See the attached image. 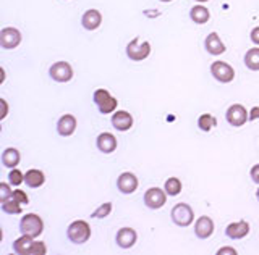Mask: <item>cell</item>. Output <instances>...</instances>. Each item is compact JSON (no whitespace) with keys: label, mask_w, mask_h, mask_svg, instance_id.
Returning a JSON list of instances; mask_svg holds the SVG:
<instances>
[{"label":"cell","mask_w":259,"mask_h":255,"mask_svg":"<svg viewBox=\"0 0 259 255\" xmlns=\"http://www.w3.org/2000/svg\"><path fill=\"white\" fill-rule=\"evenodd\" d=\"M36 237L31 236H21L13 242V250L18 255H46L47 249L46 244L40 241H34Z\"/></svg>","instance_id":"cell-1"},{"label":"cell","mask_w":259,"mask_h":255,"mask_svg":"<svg viewBox=\"0 0 259 255\" xmlns=\"http://www.w3.org/2000/svg\"><path fill=\"white\" fill-rule=\"evenodd\" d=\"M67 236L73 244H84L91 237V226L84 220H75L73 223H70Z\"/></svg>","instance_id":"cell-2"},{"label":"cell","mask_w":259,"mask_h":255,"mask_svg":"<svg viewBox=\"0 0 259 255\" xmlns=\"http://www.w3.org/2000/svg\"><path fill=\"white\" fill-rule=\"evenodd\" d=\"M20 231L24 236L37 237L42 234V231H44V221L39 215L28 213V215H24L20 221Z\"/></svg>","instance_id":"cell-3"},{"label":"cell","mask_w":259,"mask_h":255,"mask_svg":"<svg viewBox=\"0 0 259 255\" xmlns=\"http://www.w3.org/2000/svg\"><path fill=\"white\" fill-rule=\"evenodd\" d=\"M93 100H94L96 105L99 107L101 113H104V115L113 113V111L117 110V105H118L117 99L113 97V95L109 91H105V89H97V91H94Z\"/></svg>","instance_id":"cell-4"},{"label":"cell","mask_w":259,"mask_h":255,"mask_svg":"<svg viewBox=\"0 0 259 255\" xmlns=\"http://www.w3.org/2000/svg\"><path fill=\"white\" fill-rule=\"evenodd\" d=\"M151 55V44L148 41H140V39H133L132 42L126 45V57L133 61H143Z\"/></svg>","instance_id":"cell-5"},{"label":"cell","mask_w":259,"mask_h":255,"mask_svg":"<svg viewBox=\"0 0 259 255\" xmlns=\"http://www.w3.org/2000/svg\"><path fill=\"white\" fill-rule=\"evenodd\" d=\"M172 221L177 226L186 228L194 221V212L188 204H177L172 209Z\"/></svg>","instance_id":"cell-6"},{"label":"cell","mask_w":259,"mask_h":255,"mask_svg":"<svg viewBox=\"0 0 259 255\" xmlns=\"http://www.w3.org/2000/svg\"><path fill=\"white\" fill-rule=\"evenodd\" d=\"M210 75H212L219 83H232L235 78V70L227 61L217 60L210 65Z\"/></svg>","instance_id":"cell-7"},{"label":"cell","mask_w":259,"mask_h":255,"mask_svg":"<svg viewBox=\"0 0 259 255\" xmlns=\"http://www.w3.org/2000/svg\"><path fill=\"white\" fill-rule=\"evenodd\" d=\"M225 118H227V121H229V124L233 126V128H240L246 121H249L248 111H246L245 107L241 105V103H233V105L227 110Z\"/></svg>","instance_id":"cell-8"},{"label":"cell","mask_w":259,"mask_h":255,"mask_svg":"<svg viewBox=\"0 0 259 255\" xmlns=\"http://www.w3.org/2000/svg\"><path fill=\"white\" fill-rule=\"evenodd\" d=\"M167 202V193L159 187H151L144 194V205L151 210H159Z\"/></svg>","instance_id":"cell-9"},{"label":"cell","mask_w":259,"mask_h":255,"mask_svg":"<svg viewBox=\"0 0 259 255\" xmlns=\"http://www.w3.org/2000/svg\"><path fill=\"white\" fill-rule=\"evenodd\" d=\"M49 75L57 83H68L73 78V68L67 61H57L49 68Z\"/></svg>","instance_id":"cell-10"},{"label":"cell","mask_w":259,"mask_h":255,"mask_svg":"<svg viewBox=\"0 0 259 255\" xmlns=\"http://www.w3.org/2000/svg\"><path fill=\"white\" fill-rule=\"evenodd\" d=\"M21 44V33L16 28H4L0 31V45L2 49L12 50Z\"/></svg>","instance_id":"cell-11"},{"label":"cell","mask_w":259,"mask_h":255,"mask_svg":"<svg viewBox=\"0 0 259 255\" xmlns=\"http://www.w3.org/2000/svg\"><path fill=\"white\" fill-rule=\"evenodd\" d=\"M138 186H140V182H138V178L135 176L133 173H121L118 179H117V187L121 194H133L135 190L138 189Z\"/></svg>","instance_id":"cell-12"},{"label":"cell","mask_w":259,"mask_h":255,"mask_svg":"<svg viewBox=\"0 0 259 255\" xmlns=\"http://www.w3.org/2000/svg\"><path fill=\"white\" fill-rule=\"evenodd\" d=\"M135 123V119L133 116L128 113V111L125 110H117V111H113V115H112V126L115 128L117 131H128L130 128L133 126Z\"/></svg>","instance_id":"cell-13"},{"label":"cell","mask_w":259,"mask_h":255,"mask_svg":"<svg viewBox=\"0 0 259 255\" xmlns=\"http://www.w3.org/2000/svg\"><path fill=\"white\" fill-rule=\"evenodd\" d=\"M136 239H138V234L133 228H121L117 231V236H115L117 245L121 247V249H130V247H133L136 244Z\"/></svg>","instance_id":"cell-14"},{"label":"cell","mask_w":259,"mask_h":255,"mask_svg":"<svg viewBox=\"0 0 259 255\" xmlns=\"http://www.w3.org/2000/svg\"><path fill=\"white\" fill-rule=\"evenodd\" d=\"M81 25H83L84 29L88 31H96L102 25V15L99 10L91 9V10H86L81 17Z\"/></svg>","instance_id":"cell-15"},{"label":"cell","mask_w":259,"mask_h":255,"mask_svg":"<svg viewBox=\"0 0 259 255\" xmlns=\"http://www.w3.org/2000/svg\"><path fill=\"white\" fill-rule=\"evenodd\" d=\"M214 233V221L209 217H199L194 223V234H196L199 239H207Z\"/></svg>","instance_id":"cell-16"},{"label":"cell","mask_w":259,"mask_h":255,"mask_svg":"<svg viewBox=\"0 0 259 255\" xmlns=\"http://www.w3.org/2000/svg\"><path fill=\"white\" fill-rule=\"evenodd\" d=\"M75 130H76V118L75 116L70 113L60 116L59 123H57V133H59L60 136L68 138L75 133Z\"/></svg>","instance_id":"cell-17"},{"label":"cell","mask_w":259,"mask_h":255,"mask_svg":"<svg viewBox=\"0 0 259 255\" xmlns=\"http://www.w3.org/2000/svg\"><path fill=\"white\" fill-rule=\"evenodd\" d=\"M96 146L102 154H112V152H115V149H117V139L110 133H102L97 136Z\"/></svg>","instance_id":"cell-18"},{"label":"cell","mask_w":259,"mask_h":255,"mask_svg":"<svg viewBox=\"0 0 259 255\" xmlns=\"http://www.w3.org/2000/svg\"><path fill=\"white\" fill-rule=\"evenodd\" d=\"M248 233H249V223L245 220L230 223V225L225 228V234L230 239H243L245 236H248Z\"/></svg>","instance_id":"cell-19"},{"label":"cell","mask_w":259,"mask_h":255,"mask_svg":"<svg viewBox=\"0 0 259 255\" xmlns=\"http://www.w3.org/2000/svg\"><path fill=\"white\" fill-rule=\"evenodd\" d=\"M204 47H206V50L210 53V55H222L225 52V44L222 42V39L221 36H219L217 33H210L207 37H206V41H204Z\"/></svg>","instance_id":"cell-20"},{"label":"cell","mask_w":259,"mask_h":255,"mask_svg":"<svg viewBox=\"0 0 259 255\" xmlns=\"http://www.w3.org/2000/svg\"><path fill=\"white\" fill-rule=\"evenodd\" d=\"M24 182H26V186H29L31 189H37L46 182V176L40 170L32 168L24 173Z\"/></svg>","instance_id":"cell-21"},{"label":"cell","mask_w":259,"mask_h":255,"mask_svg":"<svg viewBox=\"0 0 259 255\" xmlns=\"http://www.w3.org/2000/svg\"><path fill=\"white\" fill-rule=\"evenodd\" d=\"M190 18L196 25H204V23L210 20V13L204 5H194L190 10Z\"/></svg>","instance_id":"cell-22"},{"label":"cell","mask_w":259,"mask_h":255,"mask_svg":"<svg viewBox=\"0 0 259 255\" xmlns=\"http://www.w3.org/2000/svg\"><path fill=\"white\" fill-rule=\"evenodd\" d=\"M20 162H21V155L16 149L10 147V149H5L2 152V163L7 168H16Z\"/></svg>","instance_id":"cell-23"},{"label":"cell","mask_w":259,"mask_h":255,"mask_svg":"<svg viewBox=\"0 0 259 255\" xmlns=\"http://www.w3.org/2000/svg\"><path fill=\"white\" fill-rule=\"evenodd\" d=\"M245 65L251 71H259V47L249 49L245 55Z\"/></svg>","instance_id":"cell-24"},{"label":"cell","mask_w":259,"mask_h":255,"mask_svg":"<svg viewBox=\"0 0 259 255\" xmlns=\"http://www.w3.org/2000/svg\"><path fill=\"white\" fill-rule=\"evenodd\" d=\"M182 187H183V184H182V181L178 178H168L165 181V184H164L167 196H178L182 193Z\"/></svg>","instance_id":"cell-25"},{"label":"cell","mask_w":259,"mask_h":255,"mask_svg":"<svg viewBox=\"0 0 259 255\" xmlns=\"http://www.w3.org/2000/svg\"><path fill=\"white\" fill-rule=\"evenodd\" d=\"M215 124H217V119L212 115H209V113L201 115L199 119H198V128L201 131H204V133H209Z\"/></svg>","instance_id":"cell-26"},{"label":"cell","mask_w":259,"mask_h":255,"mask_svg":"<svg viewBox=\"0 0 259 255\" xmlns=\"http://www.w3.org/2000/svg\"><path fill=\"white\" fill-rule=\"evenodd\" d=\"M21 205L23 204H20L18 201H15L12 197V199H8V201L2 202V210L8 215H18L21 213Z\"/></svg>","instance_id":"cell-27"},{"label":"cell","mask_w":259,"mask_h":255,"mask_svg":"<svg viewBox=\"0 0 259 255\" xmlns=\"http://www.w3.org/2000/svg\"><path fill=\"white\" fill-rule=\"evenodd\" d=\"M112 207H113L112 202H105V204H102L96 212L91 213V217H93V218H105V217H109L110 212H112Z\"/></svg>","instance_id":"cell-28"},{"label":"cell","mask_w":259,"mask_h":255,"mask_svg":"<svg viewBox=\"0 0 259 255\" xmlns=\"http://www.w3.org/2000/svg\"><path fill=\"white\" fill-rule=\"evenodd\" d=\"M23 181H24V174L20 170L12 168V171L8 173V182L13 184V186H20Z\"/></svg>","instance_id":"cell-29"},{"label":"cell","mask_w":259,"mask_h":255,"mask_svg":"<svg viewBox=\"0 0 259 255\" xmlns=\"http://www.w3.org/2000/svg\"><path fill=\"white\" fill-rule=\"evenodd\" d=\"M12 197H13V190L10 189V184H7V182H0V202H5Z\"/></svg>","instance_id":"cell-30"},{"label":"cell","mask_w":259,"mask_h":255,"mask_svg":"<svg viewBox=\"0 0 259 255\" xmlns=\"http://www.w3.org/2000/svg\"><path fill=\"white\" fill-rule=\"evenodd\" d=\"M13 199H15V201H18L20 204H23V205H28L29 204V199H28L26 193H23L21 189H15L13 190Z\"/></svg>","instance_id":"cell-31"},{"label":"cell","mask_w":259,"mask_h":255,"mask_svg":"<svg viewBox=\"0 0 259 255\" xmlns=\"http://www.w3.org/2000/svg\"><path fill=\"white\" fill-rule=\"evenodd\" d=\"M249 174H251V179H253V181L256 182V184H259V163L254 165L253 168H251Z\"/></svg>","instance_id":"cell-32"},{"label":"cell","mask_w":259,"mask_h":255,"mask_svg":"<svg viewBox=\"0 0 259 255\" xmlns=\"http://www.w3.org/2000/svg\"><path fill=\"white\" fill-rule=\"evenodd\" d=\"M217 255H237V250L233 247H222L221 250H217Z\"/></svg>","instance_id":"cell-33"},{"label":"cell","mask_w":259,"mask_h":255,"mask_svg":"<svg viewBox=\"0 0 259 255\" xmlns=\"http://www.w3.org/2000/svg\"><path fill=\"white\" fill-rule=\"evenodd\" d=\"M249 37H251V42L256 44V45H259V26H257V28H254L253 31H251Z\"/></svg>","instance_id":"cell-34"},{"label":"cell","mask_w":259,"mask_h":255,"mask_svg":"<svg viewBox=\"0 0 259 255\" xmlns=\"http://www.w3.org/2000/svg\"><path fill=\"white\" fill-rule=\"evenodd\" d=\"M254 119H259V107H253L249 111V121H254Z\"/></svg>","instance_id":"cell-35"},{"label":"cell","mask_w":259,"mask_h":255,"mask_svg":"<svg viewBox=\"0 0 259 255\" xmlns=\"http://www.w3.org/2000/svg\"><path fill=\"white\" fill-rule=\"evenodd\" d=\"M0 103H2V107H4V113H2V116H0V118H5V115H7V111H8V105H7V100H5V99H2V100H0Z\"/></svg>","instance_id":"cell-36"},{"label":"cell","mask_w":259,"mask_h":255,"mask_svg":"<svg viewBox=\"0 0 259 255\" xmlns=\"http://www.w3.org/2000/svg\"><path fill=\"white\" fill-rule=\"evenodd\" d=\"M196 2H199V4H204V2H209V0H196Z\"/></svg>","instance_id":"cell-37"},{"label":"cell","mask_w":259,"mask_h":255,"mask_svg":"<svg viewBox=\"0 0 259 255\" xmlns=\"http://www.w3.org/2000/svg\"><path fill=\"white\" fill-rule=\"evenodd\" d=\"M256 197H257V201H259V187H257V190H256Z\"/></svg>","instance_id":"cell-38"},{"label":"cell","mask_w":259,"mask_h":255,"mask_svg":"<svg viewBox=\"0 0 259 255\" xmlns=\"http://www.w3.org/2000/svg\"><path fill=\"white\" fill-rule=\"evenodd\" d=\"M160 2H172V0H160Z\"/></svg>","instance_id":"cell-39"}]
</instances>
